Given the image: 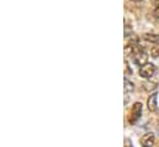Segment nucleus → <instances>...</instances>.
Segmentation results:
<instances>
[{
	"instance_id": "4468645a",
	"label": "nucleus",
	"mask_w": 159,
	"mask_h": 147,
	"mask_svg": "<svg viewBox=\"0 0 159 147\" xmlns=\"http://www.w3.org/2000/svg\"><path fill=\"white\" fill-rule=\"evenodd\" d=\"M132 1H141V0H132Z\"/></svg>"
},
{
	"instance_id": "423d86ee",
	"label": "nucleus",
	"mask_w": 159,
	"mask_h": 147,
	"mask_svg": "<svg viewBox=\"0 0 159 147\" xmlns=\"http://www.w3.org/2000/svg\"><path fill=\"white\" fill-rule=\"evenodd\" d=\"M143 38L147 41V42H152V43H159V35L156 34H144Z\"/></svg>"
},
{
	"instance_id": "6e6552de",
	"label": "nucleus",
	"mask_w": 159,
	"mask_h": 147,
	"mask_svg": "<svg viewBox=\"0 0 159 147\" xmlns=\"http://www.w3.org/2000/svg\"><path fill=\"white\" fill-rule=\"evenodd\" d=\"M143 88H144V90L151 92V90H154V89L157 88V84H156V83H152V82H146V83L143 84Z\"/></svg>"
},
{
	"instance_id": "7ed1b4c3",
	"label": "nucleus",
	"mask_w": 159,
	"mask_h": 147,
	"mask_svg": "<svg viewBox=\"0 0 159 147\" xmlns=\"http://www.w3.org/2000/svg\"><path fill=\"white\" fill-rule=\"evenodd\" d=\"M156 142V137L154 134L152 132H147L141 137V145L142 147H152Z\"/></svg>"
},
{
	"instance_id": "f03ea898",
	"label": "nucleus",
	"mask_w": 159,
	"mask_h": 147,
	"mask_svg": "<svg viewBox=\"0 0 159 147\" xmlns=\"http://www.w3.org/2000/svg\"><path fill=\"white\" fill-rule=\"evenodd\" d=\"M154 73H156V66L153 63H146L139 69V75L142 78H151Z\"/></svg>"
},
{
	"instance_id": "1a4fd4ad",
	"label": "nucleus",
	"mask_w": 159,
	"mask_h": 147,
	"mask_svg": "<svg viewBox=\"0 0 159 147\" xmlns=\"http://www.w3.org/2000/svg\"><path fill=\"white\" fill-rule=\"evenodd\" d=\"M152 55H153V57H158L159 56V47H156V48H153V50H152Z\"/></svg>"
},
{
	"instance_id": "f8f14e48",
	"label": "nucleus",
	"mask_w": 159,
	"mask_h": 147,
	"mask_svg": "<svg viewBox=\"0 0 159 147\" xmlns=\"http://www.w3.org/2000/svg\"><path fill=\"white\" fill-rule=\"evenodd\" d=\"M154 16H156L157 19H159V6H157L156 10H154Z\"/></svg>"
},
{
	"instance_id": "f257e3e1",
	"label": "nucleus",
	"mask_w": 159,
	"mask_h": 147,
	"mask_svg": "<svg viewBox=\"0 0 159 147\" xmlns=\"http://www.w3.org/2000/svg\"><path fill=\"white\" fill-rule=\"evenodd\" d=\"M142 108H143V107H142V103H139V102H137V103L133 104V107H132V109H131V115H129V117H128V121H129L131 125L136 124V122L138 121V119L141 117Z\"/></svg>"
},
{
	"instance_id": "39448f33",
	"label": "nucleus",
	"mask_w": 159,
	"mask_h": 147,
	"mask_svg": "<svg viewBox=\"0 0 159 147\" xmlns=\"http://www.w3.org/2000/svg\"><path fill=\"white\" fill-rule=\"evenodd\" d=\"M157 98H158L157 93H153L152 95H149V98L147 100V107H148V110L149 111L157 110Z\"/></svg>"
},
{
	"instance_id": "0eeeda50",
	"label": "nucleus",
	"mask_w": 159,
	"mask_h": 147,
	"mask_svg": "<svg viewBox=\"0 0 159 147\" xmlns=\"http://www.w3.org/2000/svg\"><path fill=\"white\" fill-rule=\"evenodd\" d=\"M123 88H125V93L127 94V93H131V92H133L134 90V84L131 82V80H128L127 78H125V80H123Z\"/></svg>"
},
{
	"instance_id": "9d476101",
	"label": "nucleus",
	"mask_w": 159,
	"mask_h": 147,
	"mask_svg": "<svg viewBox=\"0 0 159 147\" xmlns=\"http://www.w3.org/2000/svg\"><path fill=\"white\" fill-rule=\"evenodd\" d=\"M125 147H133V146H132V142H131V140H129V139H126V140H125Z\"/></svg>"
},
{
	"instance_id": "9b49d317",
	"label": "nucleus",
	"mask_w": 159,
	"mask_h": 147,
	"mask_svg": "<svg viewBox=\"0 0 159 147\" xmlns=\"http://www.w3.org/2000/svg\"><path fill=\"white\" fill-rule=\"evenodd\" d=\"M125 66H126V74H127V73H131V74H132V71H131V69L128 68V63H127V62H125Z\"/></svg>"
},
{
	"instance_id": "20e7f679",
	"label": "nucleus",
	"mask_w": 159,
	"mask_h": 147,
	"mask_svg": "<svg viewBox=\"0 0 159 147\" xmlns=\"http://www.w3.org/2000/svg\"><path fill=\"white\" fill-rule=\"evenodd\" d=\"M133 57H134V63L138 64V66H143V64L147 63V58H148V56H147L146 52H143V51H141V50H139L138 52H136Z\"/></svg>"
},
{
	"instance_id": "ddd939ff",
	"label": "nucleus",
	"mask_w": 159,
	"mask_h": 147,
	"mask_svg": "<svg viewBox=\"0 0 159 147\" xmlns=\"http://www.w3.org/2000/svg\"><path fill=\"white\" fill-rule=\"evenodd\" d=\"M153 2H154L157 6H159V0H153Z\"/></svg>"
}]
</instances>
